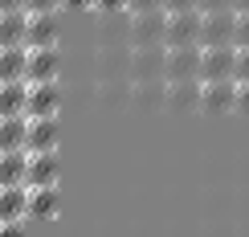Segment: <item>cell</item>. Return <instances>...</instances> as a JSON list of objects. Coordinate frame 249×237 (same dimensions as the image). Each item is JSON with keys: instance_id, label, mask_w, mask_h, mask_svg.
<instances>
[{"instance_id": "1", "label": "cell", "mask_w": 249, "mask_h": 237, "mask_svg": "<svg viewBox=\"0 0 249 237\" xmlns=\"http://www.w3.org/2000/svg\"><path fill=\"white\" fill-rule=\"evenodd\" d=\"M168 37V8H135L127 20V41L131 45H151Z\"/></svg>"}, {"instance_id": "2", "label": "cell", "mask_w": 249, "mask_h": 237, "mask_svg": "<svg viewBox=\"0 0 249 237\" xmlns=\"http://www.w3.org/2000/svg\"><path fill=\"white\" fill-rule=\"evenodd\" d=\"M200 45H229L237 33V8H200Z\"/></svg>"}, {"instance_id": "3", "label": "cell", "mask_w": 249, "mask_h": 237, "mask_svg": "<svg viewBox=\"0 0 249 237\" xmlns=\"http://www.w3.org/2000/svg\"><path fill=\"white\" fill-rule=\"evenodd\" d=\"M163 66H168V45H163V41H151V45H131L127 78H168V74H163Z\"/></svg>"}, {"instance_id": "4", "label": "cell", "mask_w": 249, "mask_h": 237, "mask_svg": "<svg viewBox=\"0 0 249 237\" xmlns=\"http://www.w3.org/2000/svg\"><path fill=\"white\" fill-rule=\"evenodd\" d=\"M200 110L209 115L237 110V78H200Z\"/></svg>"}, {"instance_id": "5", "label": "cell", "mask_w": 249, "mask_h": 237, "mask_svg": "<svg viewBox=\"0 0 249 237\" xmlns=\"http://www.w3.org/2000/svg\"><path fill=\"white\" fill-rule=\"evenodd\" d=\"M200 41H184V45H168V66L163 74L168 78H200Z\"/></svg>"}, {"instance_id": "6", "label": "cell", "mask_w": 249, "mask_h": 237, "mask_svg": "<svg viewBox=\"0 0 249 237\" xmlns=\"http://www.w3.org/2000/svg\"><path fill=\"white\" fill-rule=\"evenodd\" d=\"M200 8H168V37L163 45H184V41H200Z\"/></svg>"}, {"instance_id": "7", "label": "cell", "mask_w": 249, "mask_h": 237, "mask_svg": "<svg viewBox=\"0 0 249 237\" xmlns=\"http://www.w3.org/2000/svg\"><path fill=\"white\" fill-rule=\"evenodd\" d=\"M200 78H237V45H204Z\"/></svg>"}, {"instance_id": "8", "label": "cell", "mask_w": 249, "mask_h": 237, "mask_svg": "<svg viewBox=\"0 0 249 237\" xmlns=\"http://www.w3.org/2000/svg\"><path fill=\"white\" fill-rule=\"evenodd\" d=\"M29 217V184H0V229H17Z\"/></svg>"}, {"instance_id": "9", "label": "cell", "mask_w": 249, "mask_h": 237, "mask_svg": "<svg viewBox=\"0 0 249 237\" xmlns=\"http://www.w3.org/2000/svg\"><path fill=\"white\" fill-rule=\"evenodd\" d=\"M57 74H61V54H57V45H29L25 78H29V82H53Z\"/></svg>"}, {"instance_id": "10", "label": "cell", "mask_w": 249, "mask_h": 237, "mask_svg": "<svg viewBox=\"0 0 249 237\" xmlns=\"http://www.w3.org/2000/svg\"><path fill=\"white\" fill-rule=\"evenodd\" d=\"M57 139H61V127H57V115H29V135H25V151H57Z\"/></svg>"}, {"instance_id": "11", "label": "cell", "mask_w": 249, "mask_h": 237, "mask_svg": "<svg viewBox=\"0 0 249 237\" xmlns=\"http://www.w3.org/2000/svg\"><path fill=\"white\" fill-rule=\"evenodd\" d=\"M168 110H200V78H168Z\"/></svg>"}, {"instance_id": "12", "label": "cell", "mask_w": 249, "mask_h": 237, "mask_svg": "<svg viewBox=\"0 0 249 237\" xmlns=\"http://www.w3.org/2000/svg\"><path fill=\"white\" fill-rule=\"evenodd\" d=\"M168 98V78H131V107L160 110Z\"/></svg>"}, {"instance_id": "13", "label": "cell", "mask_w": 249, "mask_h": 237, "mask_svg": "<svg viewBox=\"0 0 249 237\" xmlns=\"http://www.w3.org/2000/svg\"><path fill=\"white\" fill-rule=\"evenodd\" d=\"M57 151H29V168H25V184L29 188H45V184H57Z\"/></svg>"}, {"instance_id": "14", "label": "cell", "mask_w": 249, "mask_h": 237, "mask_svg": "<svg viewBox=\"0 0 249 237\" xmlns=\"http://www.w3.org/2000/svg\"><path fill=\"white\" fill-rule=\"evenodd\" d=\"M61 107V90H57V78L53 82H29V102H25V115H57Z\"/></svg>"}, {"instance_id": "15", "label": "cell", "mask_w": 249, "mask_h": 237, "mask_svg": "<svg viewBox=\"0 0 249 237\" xmlns=\"http://www.w3.org/2000/svg\"><path fill=\"white\" fill-rule=\"evenodd\" d=\"M25 45H57V13H29Z\"/></svg>"}, {"instance_id": "16", "label": "cell", "mask_w": 249, "mask_h": 237, "mask_svg": "<svg viewBox=\"0 0 249 237\" xmlns=\"http://www.w3.org/2000/svg\"><path fill=\"white\" fill-rule=\"evenodd\" d=\"M127 66H131V49H110V45H102L98 49V57H94V74L98 82H110V78H123L127 74Z\"/></svg>"}, {"instance_id": "17", "label": "cell", "mask_w": 249, "mask_h": 237, "mask_svg": "<svg viewBox=\"0 0 249 237\" xmlns=\"http://www.w3.org/2000/svg\"><path fill=\"white\" fill-rule=\"evenodd\" d=\"M25 102H29V78L0 82V115H25Z\"/></svg>"}, {"instance_id": "18", "label": "cell", "mask_w": 249, "mask_h": 237, "mask_svg": "<svg viewBox=\"0 0 249 237\" xmlns=\"http://www.w3.org/2000/svg\"><path fill=\"white\" fill-rule=\"evenodd\" d=\"M29 8H4L0 13V45H25Z\"/></svg>"}, {"instance_id": "19", "label": "cell", "mask_w": 249, "mask_h": 237, "mask_svg": "<svg viewBox=\"0 0 249 237\" xmlns=\"http://www.w3.org/2000/svg\"><path fill=\"white\" fill-rule=\"evenodd\" d=\"M57 209H61L57 184H45V188H29V217L49 221V217H57Z\"/></svg>"}, {"instance_id": "20", "label": "cell", "mask_w": 249, "mask_h": 237, "mask_svg": "<svg viewBox=\"0 0 249 237\" xmlns=\"http://www.w3.org/2000/svg\"><path fill=\"white\" fill-rule=\"evenodd\" d=\"M29 135V115H0V151L25 147Z\"/></svg>"}, {"instance_id": "21", "label": "cell", "mask_w": 249, "mask_h": 237, "mask_svg": "<svg viewBox=\"0 0 249 237\" xmlns=\"http://www.w3.org/2000/svg\"><path fill=\"white\" fill-rule=\"evenodd\" d=\"M25 168H29V151L25 147L0 151V184H25Z\"/></svg>"}, {"instance_id": "22", "label": "cell", "mask_w": 249, "mask_h": 237, "mask_svg": "<svg viewBox=\"0 0 249 237\" xmlns=\"http://www.w3.org/2000/svg\"><path fill=\"white\" fill-rule=\"evenodd\" d=\"M25 66H29V45H0V82L25 78Z\"/></svg>"}, {"instance_id": "23", "label": "cell", "mask_w": 249, "mask_h": 237, "mask_svg": "<svg viewBox=\"0 0 249 237\" xmlns=\"http://www.w3.org/2000/svg\"><path fill=\"white\" fill-rule=\"evenodd\" d=\"M237 45H249V8H237V33H233Z\"/></svg>"}, {"instance_id": "24", "label": "cell", "mask_w": 249, "mask_h": 237, "mask_svg": "<svg viewBox=\"0 0 249 237\" xmlns=\"http://www.w3.org/2000/svg\"><path fill=\"white\" fill-rule=\"evenodd\" d=\"M237 110L249 115V78H237Z\"/></svg>"}, {"instance_id": "25", "label": "cell", "mask_w": 249, "mask_h": 237, "mask_svg": "<svg viewBox=\"0 0 249 237\" xmlns=\"http://www.w3.org/2000/svg\"><path fill=\"white\" fill-rule=\"evenodd\" d=\"M25 8L29 13H57L61 0H25Z\"/></svg>"}, {"instance_id": "26", "label": "cell", "mask_w": 249, "mask_h": 237, "mask_svg": "<svg viewBox=\"0 0 249 237\" xmlns=\"http://www.w3.org/2000/svg\"><path fill=\"white\" fill-rule=\"evenodd\" d=\"M237 78H249V45H237Z\"/></svg>"}, {"instance_id": "27", "label": "cell", "mask_w": 249, "mask_h": 237, "mask_svg": "<svg viewBox=\"0 0 249 237\" xmlns=\"http://www.w3.org/2000/svg\"><path fill=\"white\" fill-rule=\"evenodd\" d=\"M127 4H131V0H94V8H98V13H123Z\"/></svg>"}, {"instance_id": "28", "label": "cell", "mask_w": 249, "mask_h": 237, "mask_svg": "<svg viewBox=\"0 0 249 237\" xmlns=\"http://www.w3.org/2000/svg\"><path fill=\"white\" fill-rule=\"evenodd\" d=\"M163 8H200V0H163Z\"/></svg>"}, {"instance_id": "29", "label": "cell", "mask_w": 249, "mask_h": 237, "mask_svg": "<svg viewBox=\"0 0 249 237\" xmlns=\"http://www.w3.org/2000/svg\"><path fill=\"white\" fill-rule=\"evenodd\" d=\"M127 8H131V13H135V8H163V0H131Z\"/></svg>"}, {"instance_id": "30", "label": "cell", "mask_w": 249, "mask_h": 237, "mask_svg": "<svg viewBox=\"0 0 249 237\" xmlns=\"http://www.w3.org/2000/svg\"><path fill=\"white\" fill-rule=\"evenodd\" d=\"M61 8H94V0H61Z\"/></svg>"}, {"instance_id": "31", "label": "cell", "mask_w": 249, "mask_h": 237, "mask_svg": "<svg viewBox=\"0 0 249 237\" xmlns=\"http://www.w3.org/2000/svg\"><path fill=\"white\" fill-rule=\"evenodd\" d=\"M200 8H233V0H200Z\"/></svg>"}, {"instance_id": "32", "label": "cell", "mask_w": 249, "mask_h": 237, "mask_svg": "<svg viewBox=\"0 0 249 237\" xmlns=\"http://www.w3.org/2000/svg\"><path fill=\"white\" fill-rule=\"evenodd\" d=\"M4 8H25V0H0V13Z\"/></svg>"}, {"instance_id": "33", "label": "cell", "mask_w": 249, "mask_h": 237, "mask_svg": "<svg viewBox=\"0 0 249 237\" xmlns=\"http://www.w3.org/2000/svg\"><path fill=\"white\" fill-rule=\"evenodd\" d=\"M233 8H249V0H233Z\"/></svg>"}]
</instances>
